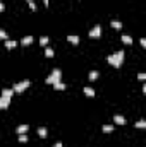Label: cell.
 <instances>
[{"mask_svg":"<svg viewBox=\"0 0 146 147\" xmlns=\"http://www.w3.org/2000/svg\"><path fill=\"white\" fill-rule=\"evenodd\" d=\"M110 26H112L113 29H117V31H120V29H122V22H120V21H112V22H110Z\"/></svg>","mask_w":146,"mask_h":147,"instance_id":"obj_15","label":"cell"},{"mask_svg":"<svg viewBox=\"0 0 146 147\" xmlns=\"http://www.w3.org/2000/svg\"><path fill=\"white\" fill-rule=\"evenodd\" d=\"M3 10H5V5H3V3H2V0H0V12H3Z\"/></svg>","mask_w":146,"mask_h":147,"instance_id":"obj_27","label":"cell"},{"mask_svg":"<svg viewBox=\"0 0 146 147\" xmlns=\"http://www.w3.org/2000/svg\"><path fill=\"white\" fill-rule=\"evenodd\" d=\"M43 3H45V7H50V0H43Z\"/></svg>","mask_w":146,"mask_h":147,"instance_id":"obj_29","label":"cell"},{"mask_svg":"<svg viewBox=\"0 0 146 147\" xmlns=\"http://www.w3.org/2000/svg\"><path fill=\"white\" fill-rule=\"evenodd\" d=\"M16 130H17V134H19V135H21V134H28V130H29V125H26V123H24V125H19Z\"/></svg>","mask_w":146,"mask_h":147,"instance_id":"obj_9","label":"cell"},{"mask_svg":"<svg viewBox=\"0 0 146 147\" xmlns=\"http://www.w3.org/2000/svg\"><path fill=\"white\" fill-rule=\"evenodd\" d=\"M138 79H139V80H145V79H146V74L145 72H139V74H138Z\"/></svg>","mask_w":146,"mask_h":147,"instance_id":"obj_25","label":"cell"},{"mask_svg":"<svg viewBox=\"0 0 146 147\" xmlns=\"http://www.w3.org/2000/svg\"><path fill=\"white\" fill-rule=\"evenodd\" d=\"M0 39H9V33H5L3 29H0Z\"/></svg>","mask_w":146,"mask_h":147,"instance_id":"obj_24","label":"cell"},{"mask_svg":"<svg viewBox=\"0 0 146 147\" xmlns=\"http://www.w3.org/2000/svg\"><path fill=\"white\" fill-rule=\"evenodd\" d=\"M26 2H28V5H29V9H31V10L35 12V10H36V3H35L33 0H26Z\"/></svg>","mask_w":146,"mask_h":147,"instance_id":"obj_23","label":"cell"},{"mask_svg":"<svg viewBox=\"0 0 146 147\" xmlns=\"http://www.w3.org/2000/svg\"><path fill=\"white\" fill-rule=\"evenodd\" d=\"M83 92H84V96H88V98H93V96H95V89H93V87H84Z\"/></svg>","mask_w":146,"mask_h":147,"instance_id":"obj_12","label":"cell"},{"mask_svg":"<svg viewBox=\"0 0 146 147\" xmlns=\"http://www.w3.org/2000/svg\"><path fill=\"white\" fill-rule=\"evenodd\" d=\"M45 57H46V58H53V57H55V51L46 46V48H45Z\"/></svg>","mask_w":146,"mask_h":147,"instance_id":"obj_16","label":"cell"},{"mask_svg":"<svg viewBox=\"0 0 146 147\" xmlns=\"http://www.w3.org/2000/svg\"><path fill=\"white\" fill-rule=\"evenodd\" d=\"M102 130H103L105 134H112V132L115 130V127H113V125H103V128H102Z\"/></svg>","mask_w":146,"mask_h":147,"instance_id":"obj_19","label":"cell"},{"mask_svg":"<svg viewBox=\"0 0 146 147\" xmlns=\"http://www.w3.org/2000/svg\"><path fill=\"white\" fill-rule=\"evenodd\" d=\"M9 106H10V99H5L0 96V110H7Z\"/></svg>","mask_w":146,"mask_h":147,"instance_id":"obj_7","label":"cell"},{"mask_svg":"<svg viewBox=\"0 0 146 147\" xmlns=\"http://www.w3.org/2000/svg\"><path fill=\"white\" fill-rule=\"evenodd\" d=\"M139 45H141L143 48H146V39H145V38H141V39H139Z\"/></svg>","mask_w":146,"mask_h":147,"instance_id":"obj_26","label":"cell"},{"mask_svg":"<svg viewBox=\"0 0 146 147\" xmlns=\"http://www.w3.org/2000/svg\"><path fill=\"white\" fill-rule=\"evenodd\" d=\"M120 39H122V43H124V45H132V38L127 36V34H122Z\"/></svg>","mask_w":146,"mask_h":147,"instance_id":"obj_17","label":"cell"},{"mask_svg":"<svg viewBox=\"0 0 146 147\" xmlns=\"http://www.w3.org/2000/svg\"><path fill=\"white\" fill-rule=\"evenodd\" d=\"M124 58H126V53H124V50H119V51H115V53H112L107 57V62H108L112 67H122V63H124Z\"/></svg>","mask_w":146,"mask_h":147,"instance_id":"obj_1","label":"cell"},{"mask_svg":"<svg viewBox=\"0 0 146 147\" xmlns=\"http://www.w3.org/2000/svg\"><path fill=\"white\" fill-rule=\"evenodd\" d=\"M62 80V70L60 69H53L52 74L45 79V82L48 84V86H53V84H57V82H60Z\"/></svg>","mask_w":146,"mask_h":147,"instance_id":"obj_2","label":"cell"},{"mask_svg":"<svg viewBox=\"0 0 146 147\" xmlns=\"http://www.w3.org/2000/svg\"><path fill=\"white\" fill-rule=\"evenodd\" d=\"M100 36H102V26H100V24H96V26H93V28H91V31H89V38L98 39Z\"/></svg>","mask_w":146,"mask_h":147,"instance_id":"obj_4","label":"cell"},{"mask_svg":"<svg viewBox=\"0 0 146 147\" xmlns=\"http://www.w3.org/2000/svg\"><path fill=\"white\" fill-rule=\"evenodd\" d=\"M17 46V41H14V39H5V48L7 50H14Z\"/></svg>","mask_w":146,"mask_h":147,"instance_id":"obj_8","label":"cell"},{"mask_svg":"<svg viewBox=\"0 0 146 147\" xmlns=\"http://www.w3.org/2000/svg\"><path fill=\"white\" fill-rule=\"evenodd\" d=\"M98 75H100V74L96 72V70H91V72L88 74V79H89V80H96V79H98Z\"/></svg>","mask_w":146,"mask_h":147,"instance_id":"obj_18","label":"cell"},{"mask_svg":"<svg viewBox=\"0 0 146 147\" xmlns=\"http://www.w3.org/2000/svg\"><path fill=\"white\" fill-rule=\"evenodd\" d=\"M67 41H69L71 45H79L81 39H79V36H76V34H69V36H67Z\"/></svg>","mask_w":146,"mask_h":147,"instance_id":"obj_10","label":"cell"},{"mask_svg":"<svg viewBox=\"0 0 146 147\" xmlns=\"http://www.w3.org/2000/svg\"><path fill=\"white\" fill-rule=\"evenodd\" d=\"M19 142H21V144H26V142H28V135H26V134H21V135H19Z\"/></svg>","mask_w":146,"mask_h":147,"instance_id":"obj_22","label":"cell"},{"mask_svg":"<svg viewBox=\"0 0 146 147\" xmlns=\"http://www.w3.org/2000/svg\"><path fill=\"white\" fill-rule=\"evenodd\" d=\"M12 94H14V89L12 87H5V89H2V98H5V99H10L12 98Z\"/></svg>","mask_w":146,"mask_h":147,"instance_id":"obj_5","label":"cell"},{"mask_svg":"<svg viewBox=\"0 0 146 147\" xmlns=\"http://www.w3.org/2000/svg\"><path fill=\"white\" fill-rule=\"evenodd\" d=\"M65 87H67V86H65L62 80L57 82V84H53V89H55V91H65Z\"/></svg>","mask_w":146,"mask_h":147,"instance_id":"obj_13","label":"cell"},{"mask_svg":"<svg viewBox=\"0 0 146 147\" xmlns=\"http://www.w3.org/2000/svg\"><path fill=\"white\" fill-rule=\"evenodd\" d=\"M113 121H115L117 125H126V123H127V120H126L122 115H115V116H113Z\"/></svg>","mask_w":146,"mask_h":147,"instance_id":"obj_6","label":"cell"},{"mask_svg":"<svg viewBox=\"0 0 146 147\" xmlns=\"http://www.w3.org/2000/svg\"><path fill=\"white\" fill-rule=\"evenodd\" d=\"M36 132H38V135H40L41 139H45V137L48 135V132H46V128H45V127H40V128H36Z\"/></svg>","mask_w":146,"mask_h":147,"instance_id":"obj_14","label":"cell"},{"mask_svg":"<svg viewBox=\"0 0 146 147\" xmlns=\"http://www.w3.org/2000/svg\"><path fill=\"white\" fill-rule=\"evenodd\" d=\"M29 86H31V80H29V79H24V80H21V82H16V84L12 86V89H14V92L21 94V92H24Z\"/></svg>","mask_w":146,"mask_h":147,"instance_id":"obj_3","label":"cell"},{"mask_svg":"<svg viewBox=\"0 0 146 147\" xmlns=\"http://www.w3.org/2000/svg\"><path fill=\"white\" fill-rule=\"evenodd\" d=\"M40 45L46 48V45H48V36H41V38H40Z\"/></svg>","mask_w":146,"mask_h":147,"instance_id":"obj_20","label":"cell"},{"mask_svg":"<svg viewBox=\"0 0 146 147\" xmlns=\"http://www.w3.org/2000/svg\"><path fill=\"white\" fill-rule=\"evenodd\" d=\"M136 128H145L146 127V121L145 120H139V121H136V125H134Z\"/></svg>","mask_w":146,"mask_h":147,"instance_id":"obj_21","label":"cell"},{"mask_svg":"<svg viewBox=\"0 0 146 147\" xmlns=\"http://www.w3.org/2000/svg\"><path fill=\"white\" fill-rule=\"evenodd\" d=\"M52 147H64V146H62V142H55Z\"/></svg>","mask_w":146,"mask_h":147,"instance_id":"obj_28","label":"cell"},{"mask_svg":"<svg viewBox=\"0 0 146 147\" xmlns=\"http://www.w3.org/2000/svg\"><path fill=\"white\" fill-rule=\"evenodd\" d=\"M31 43H33V36H24L21 39V45H23V46H29Z\"/></svg>","mask_w":146,"mask_h":147,"instance_id":"obj_11","label":"cell"}]
</instances>
